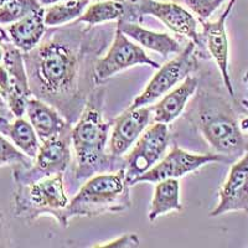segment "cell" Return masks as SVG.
Listing matches in <instances>:
<instances>
[{
  "label": "cell",
  "mask_w": 248,
  "mask_h": 248,
  "mask_svg": "<svg viewBox=\"0 0 248 248\" xmlns=\"http://www.w3.org/2000/svg\"><path fill=\"white\" fill-rule=\"evenodd\" d=\"M90 5V0H62L51 4L45 8V24L47 28H59L68 23H74L78 19L86 8Z\"/></svg>",
  "instance_id": "cell-22"
},
{
  "label": "cell",
  "mask_w": 248,
  "mask_h": 248,
  "mask_svg": "<svg viewBox=\"0 0 248 248\" xmlns=\"http://www.w3.org/2000/svg\"><path fill=\"white\" fill-rule=\"evenodd\" d=\"M127 20L132 23H138L144 15L156 17L172 32L190 39V41L201 50L203 59H207V51L203 45L202 36L198 31V21L194 15L186 10L184 6L171 1H158V0H128Z\"/></svg>",
  "instance_id": "cell-6"
},
{
  "label": "cell",
  "mask_w": 248,
  "mask_h": 248,
  "mask_svg": "<svg viewBox=\"0 0 248 248\" xmlns=\"http://www.w3.org/2000/svg\"><path fill=\"white\" fill-rule=\"evenodd\" d=\"M32 163V159L28 158L20 152L6 137L0 133V168L4 167H29Z\"/></svg>",
  "instance_id": "cell-24"
},
{
  "label": "cell",
  "mask_w": 248,
  "mask_h": 248,
  "mask_svg": "<svg viewBox=\"0 0 248 248\" xmlns=\"http://www.w3.org/2000/svg\"><path fill=\"white\" fill-rule=\"evenodd\" d=\"M6 1H8V0H0V6H3Z\"/></svg>",
  "instance_id": "cell-33"
},
{
  "label": "cell",
  "mask_w": 248,
  "mask_h": 248,
  "mask_svg": "<svg viewBox=\"0 0 248 248\" xmlns=\"http://www.w3.org/2000/svg\"><path fill=\"white\" fill-rule=\"evenodd\" d=\"M12 245L10 240V230L4 212L0 210V247H9Z\"/></svg>",
  "instance_id": "cell-28"
},
{
  "label": "cell",
  "mask_w": 248,
  "mask_h": 248,
  "mask_svg": "<svg viewBox=\"0 0 248 248\" xmlns=\"http://www.w3.org/2000/svg\"><path fill=\"white\" fill-rule=\"evenodd\" d=\"M102 92H93L78 121L71 130V144L75 154V178L87 180L93 175L122 169L121 159L108 153V134L112 122L101 112Z\"/></svg>",
  "instance_id": "cell-2"
},
{
  "label": "cell",
  "mask_w": 248,
  "mask_h": 248,
  "mask_svg": "<svg viewBox=\"0 0 248 248\" xmlns=\"http://www.w3.org/2000/svg\"><path fill=\"white\" fill-rule=\"evenodd\" d=\"M62 175L47 176L25 185H16L14 195L15 217L32 222L41 216H52L60 226L67 227L65 211L70 200Z\"/></svg>",
  "instance_id": "cell-5"
},
{
  "label": "cell",
  "mask_w": 248,
  "mask_h": 248,
  "mask_svg": "<svg viewBox=\"0 0 248 248\" xmlns=\"http://www.w3.org/2000/svg\"><path fill=\"white\" fill-rule=\"evenodd\" d=\"M117 28L133 41L138 43L143 47L158 52L163 57H168L171 54H179L181 51L180 44L165 32L148 30L138 23H132L127 20H118Z\"/></svg>",
  "instance_id": "cell-18"
},
{
  "label": "cell",
  "mask_w": 248,
  "mask_h": 248,
  "mask_svg": "<svg viewBox=\"0 0 248 248\" xmlns=\"http://www.w3.org/2000/svg\"><path fill=\"white\" fill-rule=\"evenodd\" d=\"M232 211L248 212V150L232 164L218 192V203L209 216L216 217Z\"/></svg>",
  "instance_id": "cell-14"
},
{
  "label": "cell",
  "mask_w": 248,
  "mask_h": 248,
  "mask_svg": "<svg viewBox=\"0 0 248 248\" xmlns=\"http://www.w3.org/2000/svg\"><path fill=\"white\" fill-rule=\"evenodd\" d=\"M41 8L39 0H8L0 6V25H10Z\"/></svg>",
  "instance_id": "cell-23"
},
{
  "label": "cell",
  "mask_w": 248,
  "mask_h": 248,
  "mask_svg": "<svg viewBox=\"0 0 248 248\" xmlns=\"http://www.w3.org/2000/svg\"><path fill=\"white\" fill-rule=\"evenodd\" d=\"M44 17L45 8H41L6 26L12 43L24 54L34 50L45 36L47 26Z\"/></svg>",
  "instance_id": "cell-17"
},
{
  "label": "cell",
  "mask_w": 248,
  "mask_h": 248,
  "mask_svg": "<svg viewBox=\"0 0 248 248\" xmlns=\"http://www.w3.org/2000/svg\"><path fill=\"white\" fill-rule=\"evenodd\" d=\"M127 17V4L118 0H99L86 8L83 14L77 19L81 24L96 26L98 24H106L109 21Z\"/></svg>",
  "instance_id": "cell-21"
},
{
  "label": "cell",
  "mask_w": 248,
  "mask_h": 248,
  "mask_svg": "<svg viewBox=\"0 0 248 248\" xmlns=\"http://www.w3.org/2000/svg\"><path fill=\"white\" fill-rule=\"evenodd\" d=\"M71 130L43 141L36 158L29 167H14L13 178L16 185H25L47 176L63 174L67 170L72 158Z\"/></svg>",
  "instance_id": "cell-7"
},
{
  "label": "cell",
  "mask_w": 248,
  "mask_h": 248,
  "mask_svg": "<svg viewBox=\"0 0 248 248\" xmlns=\"http://www.w3.org/2000/svg\"><path fill=\"white\" fill-rule=\"evenodd\" d=\"M196 124L215 153L231 163L248 150V140L230 103L220 94L203 92L198 99Z\"/></svg>",
  "instance_id": "cell-3"
},
{
  "label": "cell",
  "mask_w": 248,
  "mask_h": 248,
  "mask_svg": "<svg viewBox=\"0 0 248 248\" xmlns=\"http://www.w3.org/2000/svg\"><path fill=\"white\" fill-rule=\"evenodd\" d=\"M4 60V45L0 43V63L3 62Z\"/></svg>",
  "instance_id": "cell-32"
},
{
  "label": "cell",
  "mask_w": 248,
  "mask_h": 248,
  "mask_svg": "<svg viewBox=\"0 0 248 248\" xmlns=\"http://www.w3.org/2000/svg\"><path fill=\"white\" fill-rule=\"evenodd\" d=\"M129 187L123 168L117 171L93 175L68 202L65 211L66 221L68 223L74 217L127 211L132 206Z\"/></svg>",
  "instance_id": "cell-4"
},
{
  "label": "cell",
  "mask_w": 248,
  "mask_h": 248,
  "mask_svg": "<svg viewBox=\"0 0 248 248\" xmlns=\"http://www.w3.org/2000/svg\"><path fill=\"white\" fill-rule=\"evenodd\" d=\"M210 163H231L227 156L218 153H190L181 149L178 145H174L171 150L156 165L152 168L149 171L139 176L134 185L138 183H159L165 179L183 178L189 172L198 170Z\"/></svg>",
  "instance_id": "cell-11"
},
{
  "label": "cell",
  "mask_w": 248,
  "mask_h": 248,
  "mask_svg": "<svg viewBox=\"0 0 248 248\" xmlns=\"http://www.w3.org/2000/svg\"><path fill=\"white\" fill-rule=\"evenodd\" d=\"M240 125H241V129H242V132L245 133L246 138H247L248 140V118H243L242 121L240 122Z\"/></svg>",
  "instance_id": "cell-29"
},
{
  "label": "cell",
  "mask_w": 248,
  "mask_h": 248,
  "mask_svg": "<svg viewBox=\"0 0 248 248\" xmlns=\"http://www.w3.org/2000/svg\"><path fill=\"white\" fill-rule=\"evenodd\" d=\"M243 82H245V85L248 87V71L245 74V76H243ZM242 106H243V107L247 108V109H248V101H247V99H245V101H242Z\"/></svg>",
  "instance_id": "cell-30"
},
{
  "label": "cell",
  "mask_w": 248,
  "mask_h": 248,
  "mask_svg": "<svg viewBox=\"0 0 248 248\" xmlns=\"http://www.w3.org/2000/svg\"><path fill=\"white\" fill-rule=\"evenodd\" d=\"M41 5H51V4L59 3V1H62V0H39Z\"/></svg>",
  "instance_id": "cell-31"
},
{
  "label": "cell",
  "mask_w": 248,
  "mask_h": 248,
  "mask_svg": "<svg viewBox=\"0 0 248 248\" xmlns=\"http://www.w3.org/2000/svg\"><path fill=\"white\" fill-rule=\"evenodd\" d=\"M13 90H19V88L15 87L8 70H6V67L4 66L3 62H1L0 63V101L5 103L9 94H10V92Z\"/></svg>",
  "instance_id": "cell-27"
},
{
  "label": "cell",
  "mask_w": 248,
  "mask_h": 248,
  "mask_svg": "<svg viewBox=\"0 0 248 248\" xmlns=\"http://www.w3.org/2000/svg\"><path fill=\"white\" fill-rule=\"evenodd\" d=\"M140 246V240L138 234L127 233L118 237L116 240L108 241V242L99 243V245L92 246L93 248H134Z\"/></svg>",
  "instance_id": "cell-26"
},
{
  "label": "cell",
  "mask_w": 248,
  "mask_h": 248,
  "mask_svg": "<svg viewBox=\"0 0 248 248\" xmlns=\"http://www.w3.org/2000/svg\"><path fill=\"white\" fill-rule=\"evenodd\" d=\"M198 86V78L190 75L181 82V85L164 94L156 105L150 106L153 122L169 124L175 121L183 113L187 101L195 94Z\"/></svg>",
  "instance_id": "cell-16"
},
{
  "label": "cell",
  "mask_w": 248,
  "mask_h": 248,
  "mask_svg": "<svg viewBox=\"0 0 248 248\" xmlns=\"http://www.w3.org/2000/svg\"><path fill=\"white\" fill-rule=\"evenodd\" d=\"M149 66L159 70L158 62L148 56V54L137 45L136 41L116 28L110 47L103 57H99L94 65V83L101 85L114 75L134 66Z\"/></svg>",
  "instance_id": "cell-10"
},
{
  "label": "cell",
  "mask_w": 248,
  "mask_h": 248,
  "mask_svg": "<svg viewBox=\"0 0 248 248\" xmlns=\"http://www.w3.org/2000/svg\"><path fill=\"white\" fill-rule=\"evenodd\" d=\"M25 114L41 143L72 129V124L56 108L34 96L28 99Z\"/></svg>",
  "instance_id": "cell-15"
},
{
  "label": "cell",
  "mask_w": 248,
  "mask_h": 248,
  "mask_svg": "<svg viewBox=\"0 0 248 248\" xmlns=\"http://www.w3.org/2000/svg\"><path fill=\"white\" fill-rule=\"evenodd\" d=\"M181 210L183 205L180 202V184L178 179H165L156 183L148 212V220L154 222L163 215Z\"/></svg>",
  "instance_id": "cell-20"
},
{
  "label": "cell",
  "mask_w": 248,
  "mask_h": 248,
  "mask_svg": "<svg viewBox=\"0 0 248 248\" xmlns=\"http://www.w3.org/2000/svg\"><path fill=\"white\" fill-rule=\"evenodd\" d=\"M196 68H198L196 45L191 41L183 51L179 52L178 56L159 68L141 94H139L133 101L130 107L138 108L153 105L156 99L167 94L178 83H181Z\"/></svg>",
  "instance_id": "cell-9"
},
{
  "label": "cell",
  "mask_w": 248,
  "mask_h": 248,
  "mask_svg": "<svg viewBox=\"0 0 248 248\" xmlns=\"http://www.w3.org/2000/svg\"><path fill=\"white\" fill-rule=\"evenodd\" d=\"M152 121L153 114L150 106L128 108L113 121L108 153L114 158H121L136 144Z\"/></svg>",
  "instance_id": "cell-13"
},
{
  "label": "cell",
  "mask_w": 248,
  "mask_h": 248,
  "mask_svg": "<svg viewBox=\"0 0 248 248\" xmlns=\"http://www.w3.org/2000/svg\"><path fill=\"white\" fill-rule=\"evenodd\" d=\"M170 143V133L168 124L154 123L144 130L132 150L124 159L123 170L125 180L130 186L134 181L149 171L154 165L164 158Z\"/></svg>",
  "instance_id": "cell-8"
},
{
  "label": "cell",
  "mask_w": 248,
  "mask_h": 248,
  "mask_svg": "<svg viewBox=\"0 0 248 248\" xmlns=\"http://www.w3.org/2000/svg\"><path fill=\"white\" fill-rule=\"evenodd\" d=\"M0 133L28 158L32 160L36 158L41 141L30 121L23 117H17L10 122L4 117H0Z\"/></svg>",
  "instance_id": "cell-19"
},
{
  "label": "cell",
  "mask_w": 248,
  "mask_h": 248,
  "mask_svg": "<svg viewBox=\"0 0 248 248\" xmlns=\"http://www.w3.org/2000/svg\"><path fill=\"white\" fill-rule=\"evenodd\" d=\"M92 30L76 21L46 30L41 43L24 54L31 94L76 123L93 93L94 65L116 30ZM96 85V83H94Z\"/></svg>",
  "instance_id": "cell-1"
},
{
  "label": "cell",
  "mask_w": 248,
  "mask_h": 248,
  "mask_svg": "<svg viewBox=\"0 0 248 248\" xmlns=\"http://www.w3.org/2000/svg\"><path fill=\"white\" fill-rule=\"evenodd\" d=\"M187 8L198 15L200 21L209 19L214 12L220 5H222L225 0H181Z\"/></svg>",
  "instance_id": "cell-25"
},
{
  "label": "cell",
  "mask_w": 248,
  "mask_h": 248,
  "mask_svg": "<svg viewBox=\"0 0 248 248\" xmlns=\"http://www.w3.org/2000/svg\"><path fill=\"white\" fill-rule=\"evenodd\" d=\"M234 4H236V0H231L216 21H206V20L201 21L202 32H200L206 51L209 56L212 57L216 62L218 71L222 76L223 85L231 97H234V90L229 71L230 50L229 37L226 32V20L229 19Z\"/></svg>",
  "instance_id": "cell-12"
}]
</instances>
